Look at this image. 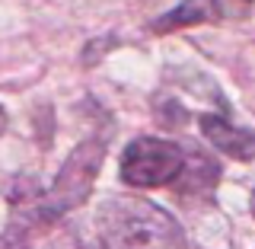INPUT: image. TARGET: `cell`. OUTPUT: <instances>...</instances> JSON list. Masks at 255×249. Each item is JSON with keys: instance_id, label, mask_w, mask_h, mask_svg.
<instances>
[{"instance_id": "6da1fadb", "label": "cell", "mask_w": 255, "mask_h": 249, "mask_svg": "<svg viewBox=\"0 0 255 249\" xmlns=\"http://www.w3.org/2000/svg\"><path fill=\"white\" fill-rule=\"evenodd\" d=\"M106 249H185L179 221L166 208L137 195H112L96 211Z\"/></svg>"}, {"instance_id": "7a4b0ae2", "label": "cell", "mask_w": 255, "mask_h": 249, "mask_svg": "<svg viewBox=\"0 0 255 249\" xmlns=\"http://www.w3.org/2000/svg\"><path fill=\"white\" fill-rule=\"evenodd\" d=\"M64 214H54L45 198H16L13 221L3 234L6 249H77L70 230L61 224Z\"/></svg>"}, {"instance_id": "3957f363", "label": "cell", "mask_w": 255, "mask_h": 249, "mask_svg": "<svg viewBox=\"0 0 255 249\" xmlns=\"http://www.w3.org/2000/svg\"><path fill=\"white\" fill-rule=\"evenodd\" d=\"M185 163V150L163 138H137L122 154V179L134 189L172 186Z\"/></svg>"}, {"instance_id": "277c9868", "label": "cell", "mask_w": 255, "mask_h": 249, "mask_svg": "<svg viewBox=\"0 0 255 249\" xmlns=\"http://www.w3.org/2000/svg\"><path fill=\"white\" fill-rule=\"evenodd\" d=\"M102 157H106V147L102 141H83L70 150V157L64 160L58 179H54L51 192L45 195V205L51 208L54 214H67L70 208L83 205L90 198V192L96 186V176L102 170Z\"/></svg>"}, {"instance_id": "5b68a950", "label": "cell", "mask_w": 255, "mask_h": 249, "mask_svg": "<svg viewBox=\"0 0 255 249\" xmlns=\"http://www.w3.org/2000/svg\"><path fill=\"white\" fill-rule=\"evenodd\" d=\"M201 131L220 154L233 160H255V131H249V128L230 125L220 115H201Z\"/></svg>"}, {"instance_id": "8992f818", "label": "cell", "mask_w": 255, "mask_h": 249, "mask_svg": "<svg viewBox=\"0 0 255 249\" xmlns=\"http://www.w3.org/2000/svg\"><path fill=\"white\" fill-rule=\"evenodd\" d=\"M214 16H217V6H214V0H185V3H179L172 13L159 16L153 26H150V32H156V35H166V32H175V29L201 26V22L214 19Z\"/></svg>"}, {"instance_id": "52a82bcc", "label": "cell", "mask_w": 255, "mask_h": 249, "mask_svg": "<svg viewBox=\"0 0 255 249\" xmlns=\"http://www.w3.org/2000/svg\"><path fill=\"white\" fill-rule=\"evenodd\" d=\"M3 131H6V112H3V106H0V138H3Z\"/></svg>"}, {"instance_id": "ba28073f", "label": "cell", "mask_w": 255, "mask_h": 249, "mask_svg": "<svg viewBox=\"0 0 255 249\" xmlns=\"http://www.w3.org/2000/svg\"><path fill=\"white\" fill-rule=\"evenodd\" d=\"M252 214H255V195H252Z\"/></svg>"}]
</instances>
